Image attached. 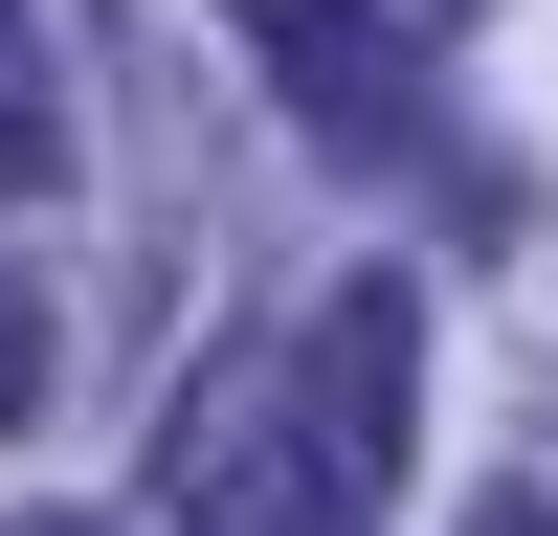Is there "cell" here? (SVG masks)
Returning a JSON list of instances; mask_svg holds the SVG:
<instances>
[{
    "label": "cell",
    "mask_w": 558,
    "mask_h": 536,
    "mask_svg": "<svg viewBox=\"0 0 558 536\" xmlns=\"http://www.w3.org/2000/svg\"><path fill=\"white\" fill-rule=\"evenodd\" d=\"M157 491H179V536H357L336 491H313V402H291V336L202 357V402H179Z\"/></svg>",
    "instance_id": "6da1fadb"
},
{
    "label": "cell",
    "mask_w": 558,
    "mask_h": 536,
    "mask_svg": "<svg viewBox=\"0 0 558 536\" xmlns=\"http://www.w3.org/2000/svg\"><path fill=\"white\" fill-rule=\"evenodd\" d=\"M0 425H45V313L0 291Z\"/></svg>",
    "instance_id": "5b68a950"
},
{
    "label": "cell",
    "mask_w": 558,
    "mask_h": 536,
    "mask_svg": "<svg viewBox=\"0 0 558 536\" xmlns=\"http://www.w3.org/2000/svg\"><path fill=\"white\" fill-rule=\"evenodd\" d=\"M470 536H558V514H536V491H492V514H470Z\"/></svg>",
    "instance_id": "8992f818"
},
{
    "label": "cell",
    "mask_w": 558,
    "mask_h": 536,
    "mask_svg": "<svg viewBox=\"0 0 558 536\" xmlns=\"http://www.w3.org/2000/svg\"><path fill=\"white\" fill-rule=\"evenodd\" d=\"M402 380H425V291H402V268H357V291L291 336V402H313V491H336L357 536H380V491H402Z\"/></svg>",
    "instance_id": "3957f363"
},
{
    "label": "cell",
    "mask_w": 558,
    "mask_h": 536,
    "mask_svg": "<svg viewBox=\"0 0 558 536\" xmlns=\"http://www.w3.org/2000/svg\"><path fill=\"white\" fill-rule=\"evenodd\" d=\"M68 179V68H45V23L0 0V202H45Z\"/></svg>",
    "instance_id": "277c9868"
},
{
    "label": "cell",
    "mask_w": 558,
    "mask_h": 536,
    "mask_svg": "<svg viewBox=\"0 0 558 536\" xmlns=\"http://www.w3.org/2000/svg\"><path fill=\"white\" fill-rule=\"evenodd\" d=\"M246 23V68L291 89V134L313 157H357V179H425V45L380 23V0H223Z\"/></svg>",
    "instance_id": "7a4b0ae2"
},
{
    "label": "cell",
    "mask_w": 558,
    "mask_h": 536,
    "mask_svg": "<svg viewBox=\"0 0 558 536\" xmlns=\"http://www.w3.org/2000/svg\"><path fill=\"white\" fill-rule=\"evenodd\" d=\"M0 536H89V514H0Z\"/></svg>",
    "instance_id": "52a82bcc"
}]
</instances>
